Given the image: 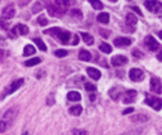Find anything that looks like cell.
Returning <instances> with one entry per match:
<instances>
[{"mask_svg":"<svg viewBox=\"0 0 162 135\" xmlns=\"http://www.w3.org/2000/svg\"><path fill=\"white\" fill-rule=\"evenodd\" d=\"M143 77H144V75H143L142 70H139V68H132L129 71V78L133 82H139L141 80H143Z\"/></svg>","mask_w":162,"mask_h":135,"instance_id":"ba28073f","label":"cell"},{"mask_svg":"<svg viewBox=\"0 0 162 135\" xmlns=\"http://www.w3.org/2000/svg\"><path fill=\"white\" fill-rule=\"evenodd\" d=\"M79 58L81 59V61H90L91 59V54H90V52L89 51H86V49H81L80 52H79Z\"/></svg>","mask_w":162,"mask_h":135,"instance_id":"ac0fdd59","label":"cell"},{"mask_svg":"<svg viewBox=\"0 0 162 135\" xmlns=\"http://www.w3.org/2000/svg\"><path fill=\"white\" fill-rule=\"evenodd\" d=\"M108 30H100V34H103L104 37H108L109 36V33H107Z\"/></svg>","mask_w":162,"mask_h":135,"instance_id":"60d3db41","label":"cell"},{"mask_svg":"<svg viewBox=\"0 0 162 135\" xmlns=\"http://www.w3.org/2000/svg\"><path fill=\"white\" fill-rule=\"evenodd\" d=\"M22 135H29V134H28V132H27V131H24V132H23V134H22Z\"/></svg>","mask_w":162,"mask_h":135,"instance_id":"c3c4849f","label":"cell"},{"mask_svg":"<svg viewBox=\"0 0 162 135\" xmlns=\"http://www.w3.org/2000/svg\"><path fill=\"white\" fill-rule=\"evenodd\" d=\"M4 57H5V52L3 49H0V59H3Z\"/></svg>","mask_w":162,"mask_h":135,"instance_id":"ab89813d","label":"cell"},{"mask_svg":"<svg viewBox=\"0 0 162 135\" xmlns=\"http://www.w3.org/2000/svg\"><path fill=\"white\" fill-rule=\"evenodd\" d=\"M133 54H134L136 57H142V53H139V51H134Z\"/></svg>","mask_w":162,"mask_h":135,"instance_id":"b9f144b4","label":"cell"},{"mask_svg":"<svg viewBox=\"0 0 162 135\" xmlns=\"http://www.w3.org/2000/svg\"><path fill=\"white\" fill-rule=\"evenodd\" d=\"M46 5H48V4H47V0H39V2H37V3L34 4V7H33V9H32V10H33V13H38V12L42 10Z\"/></svg>","mask_w":162,"mask_h":135,"instance_id":"e0dca14e","label":"cell"},{"mask_svg":"<svg viewBox=\"0 0 162 135\" xmlns=\"http://www.w3.org/2000/svg\"><path fill=\"white\" fill-rule=\"evenodd\" d=\"M144 44H146V47H147L149 51H152V52H154V51L159 49V44H158V42H157L152 36H147V37L144 38Z\"/></svg>","mask_w":162,"mask_h":135,"instance_id":"52a82bcc","label":"cell"},{"mask_svg":"<svg viewBox=\"0 0 162 135\" xmlns=\"http://www.w3.org/2000/svg\"><path fill=\"white\" fill-rule=\"evenodd\" d=\"M125 24H127V27L131 29V30H133V29L136 28V25H137V18H136V15H134L133 13H129V14L127 15V18H125Z\"/></svg>","mask_w":162,"mask_h":135,"instance_id":"4fadbf2b","label":"cell"},{"mask_svg":"<svg viewBox=\"0 0 162 135\" xmlns=\"http://www.w3.org/2000/svg\"><path fill=\"white\" fill-rule=\"evenodd\" d=\"M99 49H100L103 53H105V54L112 53V46H109L108 43H102V44L99 46Z\"/></svg>","mask_w":162,"mask_h":135,"instance_id":"cb8c5ba5","label":"cell"},{"mask_svg":"<svg viewBox=\"0 0 162 135\" xmlns=\"http://www.w3.org/2000/svg\"><path fill=\"white\" fill-rule=\"evenodd\" d=\"M81 37H82V41L87 44V46H91L94 43V38L91 37V34H87V33H81Z\"/></svg>","mask_w":162,"mask_h":135,"instance_id":"ffe728a7","label":"cell"},{"mask_svg":"<svg viewBox=\"0 0 162 135\" xmlns=\"http://www.w3.org/2000/svg\"><path fill=\"white\" fill-rule=\"evenodd\" d=\"M38 63H41V58H32V59H28V61H25V66L27 67H32V66H37Z\"/></svg>","mask_w":162,"mask_h":135,"instance_id":"484cf974","label":"cell"},{"mask_svg":"<svg viewBox=\"0 0 162 135\" xmlns=\"http://www.w3.org/2000/svg\"><path fill=\"white\" fill-rule=\"evenodd\" d=\"M34 52H36V48H34L33 46L28 44V46H25V47H24L23 54H24V56H32V54H34Z\"/></svg>","mask_w":162,"mask_h":135,"instance_id":"7402d4cb","label":"cell"},{"mask_svg":"<svg viewBox=\"0 0 162 135\" xmlns=\"http://www.w3.org/2000/svg\"><path fill=\"white\" fill-rule=\"evenodd\" d=\"M2 43H4V37L0 36V44H2Z\"/></svg>","mask_w":162,"mask_h":135,"instance_id":"f6af8a7d","label":"cell"},{"mask_svg":"<svg viewBox=\"0 0 162 135\" xmlns=\"http://www.w3.org/2000/svg\"><path fill=\"white\" fill-rule=\"evenodd\" d=\"M71 13H72V15H75V17H77V18H81V17H82V14L80 13V10H72Z\"/></svg>","mask_w":162,"mask_h":135,"instance_id":"8d00e7d4","label":"cell"},{"mask_svg":"<svg viewBox=\"0 0 162 135\" xmlns=\"http://www.w3.org/2000/svg\"><path fill=\"white\" fill-rule=\"evenodd\" d=\"M98 22H100L103 24H108L109 23V14L108 13H100L98 15Z\"/></svg>","mask_w":162,"mask_h":135,"instance_id":"44dd1931","label":"cell"},{"mask_svg":"<svg viewBox=\"0 0 162 135\" xmlns=\"http://www.w3.org/2000/svg\"><path fill=\"white\" fill-rule=\"evenodd\" d=\"M144 7L149 12H152L154 14L162 13V3L158 2V0H146V2H144Z\"/></svg>","mask_w":162,"mask_h":135,"instance_id":"7a4b0ae2","label":"cell"},{"mask_svg":"<svg viewBox=\"0 0 162 135\" xmlns=\"http://www.w3.org/2000/svg\"><path fill=\"white\" fill-rule=\"evenodd\" d=\"M89 2H90L91 7L94 9H96V10H102L103 9V3L100 2V0H89Z\"/></svg>","mask_w":162,"mask_h":135,"instance_id":"603a6c76","label":"cell"},{"mask_svg":"<svg viewBox=\"0 0 162 135\" xmlns=\"http://www.w3.org/2000/svg\"><path fill=\"white\" fill-rule=\"evenodd\" d=\"M151 90L154 93H162V82L157 77L151 78Z\"/></svg>","mask_w":162,"mask_h":135,"instance_id":"8fae6325","label":"cell"},{"mask_svg":"<svg viewBox=\"0 0 162 135\" xmlns=\"http://www.w3.org/2000/svg\"><path fill=\"white\" fill-rule=\"evenodd\" d=\"M81 112H82V108H81L80 105H76V106H72V108H70V114H71V115L79 116Z\"/></svg>","mask_w":162,"mask_h":135,"instance_id":"d4e9b609","label":"cell"},{"mask_svg":"<svg viewBox=\"0 0 162 135\" xmlns=\"http://www.w3.org/2000/svg\"><path fill=\"white\" fill-rule=\"evenodd\" d=\"M146 104L148 106H151L152 109L154 110H161L162 109V98H158V97H147L146 98Z\"/></svg>","mask_w":162,"mask_h":135,"instance_id":"8992f818","label":"cell"},{"mask_svg":"<svg viewBox=\"0 0 162 135\" xmlns=\"http://www.w3.org/2000/svg\"><path fill=\"white\" fill-rule=\"evenodd\" d=\"M74 135H86L85 130H74Z\"/></svg>","mask_w":162,"mask_h":135,"instance_id":"e575fe53","label":"cell"},{"mask_svg":"<svg viewBox=\"0 0 162 135\" xmlns=\"http://www.w3.org/2000/svg\"><path fill=\"white\" fill-rule=\"evenodd\" d=\"M23 83H24V80L23 78H19V80H15V81H13L5 90H4V92H3V95H2V98H4L5 96H8V95H10V93H13V92H15L19 87H22L23 86Z\"/></svg>","mask_w":162,"mask_h":135,"instance_id":"3957f363","label":"cell"},{"mask_svg":"<svg viewBox=\"0 0 162 135\" xmlns=\"http://www.w3.org/2000/svg\"><path fill=\"white\" fill-rule=\"evenodd\" d=\"M85 88H86L89 92H91V91L94 92V91L96 90V87H95L92 83H90V82H86V83H85Z\"/></svg>","mask_w":162,"mask_h":135,"instance_id":"4dcf8cb0","label":"cell"},{"mask_svg":"<svg viewBox=\"0 0 162 135\" xmlns=\"http://www.w3.org/2000/svg\"><path fill=\"white\" fill-rule=\"evenodd\" d=\"M67 54H69V52H67L66 49H57V51L55 52V56H56V57H60V58L66 57Z\"/></svg>","mask_w":162,"mask_h":135,"instance_id":"f1b7e54d","label":"cell"},{"mask_svg":"<svg viewBox=\"0 0 162 135\" xmlns=\"http://www.w3.org/2000/svg\"><path fill=\"white\" fill-rule=\"evenodd\" d=\"M9 122H7L5 120H0V132H4L8 128H9Z\"/></svg>","mask_w":162,"mask_h":135,"instance_id":"f546056e","label":"cell"},{"mask_svg":"<svg viewBox=\"0 0 162 135\" xmlns=\"http://www.w3.org/2000/svg\"><path fill=\"white\" fill-rule=\"evenodd\" d=\"M9 28V24L7 23V22H4V20H0V29H8Z\"/></svg>","mask_w":162,"mask_h":135,"instance_id":"836d02e7","label":"cell"},{"mask_svg":"<svg viewBox=\"0 0 162 135\" xmlns=\"http://www.w3.org/2000/svg\"><path fill=\"white\" fill-rule=\"evenodd\" d=\"M47 10H48V14L51 17H56V18H60L65 14V8H62L57 4H48Z\"/></svg>","mask_w":162,"mask_h":135,"instance_id":"277c9868","label":"cell"},{"mask_svg":"<svg viewBox=\"0 0 162 135\" xmlns=\"http://www.w3.org/2000/svg\"><path fill=\"white\" fill-rule=\"evenodd\" d=\"M47 19H46V17H43V15H41L39 18H38V24L39 25H47Z\"/></svg>","mask_w":162,"mask_h":135,"instance_id":"1f68e13d","label":"cell"},{"mask_svg":"<svg viewBox=\"0 0 162 135\" xmlns=\"http://www.w3.org/2000/svg\"><path fill=\"white\" fill-rule=\"evenodd\" d=\"M71 3H72L71 0H56V4H57V5H60V7H62V8L69 7Z\"/></svg>","mask_w":162,"mask_h":135,"instance_id":"83f0119b","label":"cell"},{"mask_svg":"<svg viewBox=\"0 0 162 135\" xmlns=\"http://www.w3.org/2000/svg\"><path fill=\"white\" fill-rule=\"evenodd\" d=\"M109 95H110V97H112L113 100H118V98L123 95V88H122V87H119V86L113 87V88L109 91Z\"/></svg>","mask_w":162,"mask_h":135,"instance_id":"9a60e30c","label":"cell"},{"mask_svg":"<svg viewBox=\"0 0 162 135\" xmlns=\"http://www.w3.org/2000/svg\"><path fill=\"white\" fill-rule=\"evenodd\" d=\"M157 59H158L159 62H162V52H159V53L157 54Z\"/></svg>","mask_w":162,"mask_h":135,"instance_id":"7bdbcfd3","label":"cell"},{"mask_svg":"<svg viewBox=\"0 0 162 135\" xmlns=\"http://www.w3.org/2000/svg\"><path fill=\"white\" fill-rule=\"evenodd\" d=\"M67 98L70 101H80L81 100V95L79 92H76V91H70L67 93Z\"/></svg>","mask_w":162,"mask_h":135,"instance_id":"d6986e66","label":"cell"},{"mask_svg":"<svg viewBox=\"0 0 162 135\" xmlns=\"http://www.w3.org/2000/svg\"><path fill=\"white\" fill-rule=\"evenodd\" d=\"M109 2H112V3H117L118 0H109Z\"/></svg>","mask_w":162,"mask_h":135,"instance_id":"7dc6e473","label":"cell"},{"mask_svg":"<svg viewBox=\"0 0 162 135\" xmlns=\"http://www.w3.org/2000/svg\"><path fill=\"white\" fill-rule=\"evenodd\" d=\"M133 111H134V109H133V108H129V109H125L122 114H123V115H128V114H131V112H133Z\"/></svg>","mask_w":162,"mask_h":135,"instance_id":"d590c367","label":"cell"},{"mask_svg":"<svg viewBox=\"0 0 162 135\" xmlns=\"http://www.w3.org/2000/svg\"><path fill=\"white\" fill-rule=\"evenodd\" d=\"M132 43V39H129V38H125V37H119V38H115L114 39V44L117 47H128L129 44Z\"/></svg>","mask_w":162,"mask_h":135,"instance_id":"5bb4252c","label":"cell"},{"mask_svg":"<svg viewBox=\"0 0 162 135\" xmlns=\"http://www.w3.org/2000/svg\"><path fill=\"white\" fill-rule=\"evenodd\" d=\"M136 97H137V91H134V90H129V91L123 92V101H124V104L133 102V101L136 100Z\"/></svg>","mask_w":162,"mask_h":135,"instance_id":"9c48e42d","label":"cell"},{"mask_svg":"<svg viewBox=\"0 0 162 135\" xmlns=\"http://www.w3.org/2000/svg\"><path fill=\"white\" fill-rule=\"evenodd\" d=\"M86 71H87V75H89L92 80H99L100 76H102V72H100L99 70H96V68H92V67H89Z\"/></svg>","mask_w":162,"mask_h":135,"instance_id":"2e32d148","label":"cell"},{"mask_svg":"<svg viewBox=\"0 0 162 135\" xmlns=\"http://www.w3.org/2000/svg\"><path fill=\"white\" fill-rule=\"evenodd\" d=\"M77 43H79V37H77V36H74V39H72V44H74V46H76Z\"/></svg>","mask_w":162,"mask_h":135,"instance_id":"74e56055","label":"cell"},{"mask_svg":"<svg viewBox=\"0 0 162 135\" xmlns=\"http://www.w3.org/2000/svg\"><path fill=\"white\" fill-rule=\"evenodd\" d=\"M14 15H15V9H14L13 5H8V7H5V8L3 9V13H2L3 20H9V19H12Z\"/></svg>","mask_w":162,"mask_h":135,"instance_id":"30bf717a","label":"cell"},{"mask_svg":"<svg viewBox=\"0 0 162 135\" xmlns=\"http://www.w3.org/2000/svg\"><path fill=\"white\" fill-rule=\"evenodd\" d=\"M148 118L147 116H144V115H138V116H134V118H132V120L133 121H138V120H141V121H146Z\"/></svg>","mask_w":162,"mask_h":135,"instance_id":"d6a6232c","label":"cell"},{"mask_svg":"<svg viewBox=\"0 0 162 135\" xmlns=\"http://www.w3.org/2000/svg\"><path fill=\"white\" fill-rule=\"evenodd\" d=\"M127 62H128L127 57H125V56H122V54H119V56H114V57H112V59H110V63H112L113 66H115V67L123 66V64H125Z\"/></svg>","mask_w":162,"mask_h":135,"instance_id":"7c38bea8","label":"cell"},{"mask_svg":"<svg viewBox=\"0 0 162 135\" xmlns=\"http://www.w3.org/2000/svg\"><path fill=\"white\" fill-rule=\"evenodd\" d=\"M46 33H47V34H51V36L57 37V38L61 41V43H63V44H67V43L70 42V38H71L70 32H67V30H61L60 28H51V29L46 30Z\"/></svg>","mask_w":162,"mask_h":135,"instance_id":"6da1fadb","label":"cell"},{"mask_svg":"<svg viewBox=\"0 0 162 135\" xmlns=\"http://www.w3.org/2000/svg\"><path fill=\"white\" fill-rule=\"evenodd\" d=\"M33 42H36L37 47H38L41 51H47V47H46V44L43 43V41H42V39H39V38H34V41H33Z\"/></svg>","mask_w":162,"mask_h":135,"instance_id":"4316f807","label":"cell"},{"mask_svg":"<svg viewBox=\"0 0 162 135\" xmlns=\"http://www.w3.org/2000/svg\"><path fill=\"white\" fill-rule=\"evenodd\" d=\"M158 37L162 39V30H159V32H158Z\"/></svg>","mask_w":162,"mask_h":135,"instance_id":"bcb514c9","label":"cell"},{"mask_svg":"<svg viewBox=\"0 0 162 135\" xmlns=\"http://www.w3.org/2000/svg\"><path fill=\"white\" fill-rule=\"evenodd\" d=\"M132 9H133V10H134V12H137V14H139V15H142V12H141V10H139V9H138V8H137V7H133V8H132Z\"/></svg>","mask_w":162,"mask_h":135,"instance_id":"f35d334b","label":"cell"},{"mask_svg":"<svg viewBox=\"0 0 162 135\" xmlns=\"http://www.w3.org/2000/svg\"><path fill=\"white\" fill-rule=\"evenodd\" d=\"M28 27L27 25H24V24H18V25H15L13 29H12V32H10V37L12 38H14V37H17V36H25V34H28Z\"/></svg>","mask_w":162,"mask_h":135,"instance_id":"5b68a950","label":"cell"},{"mask_svg":"<svg viewBox=\"0 0 162 135\" xmlns=\"http://www.w3.org/2000/svg\"><path fill=\"white\" fill-rule=\"evenodd\" d=\"M122 135H136L134 132H124V134H122Z\"/></svg>","mask_w":162,"mask_h":135,"instance_id":"ee69618b","label":"cell"}]
</instances>
